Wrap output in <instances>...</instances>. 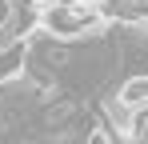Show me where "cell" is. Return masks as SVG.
<instances>
[{
	"label": "cell",
	"instance_id": "cell-1",
	"mask_svg": "<svg viewBox=\"0 0 148 144\" xmlns=\"http://www.w3.org/2000/svg\"><path fill=\"white\" fill-rule=\"evenodd\" d=\"M20 40H24V24H20V16H16L12 24H4V28H0V56H8Z\"/></svg>",
	"mask_w": 148,
	"mask_h": 144
},
{
	"label": "cell",
	"instance_id": "cell-2",
	"mask_svg": "<svg viewBox=\"0 0 148 144\" xmlns=\"http://www.w3.org/2000/svg\"><path fill=\"white\" fill-rule=\"evenodd\" d=\"M16 20V0H0V28Z\"/></svg>",
	"mask_w": 148,
	"mask_h": 144
}]
</instances>
